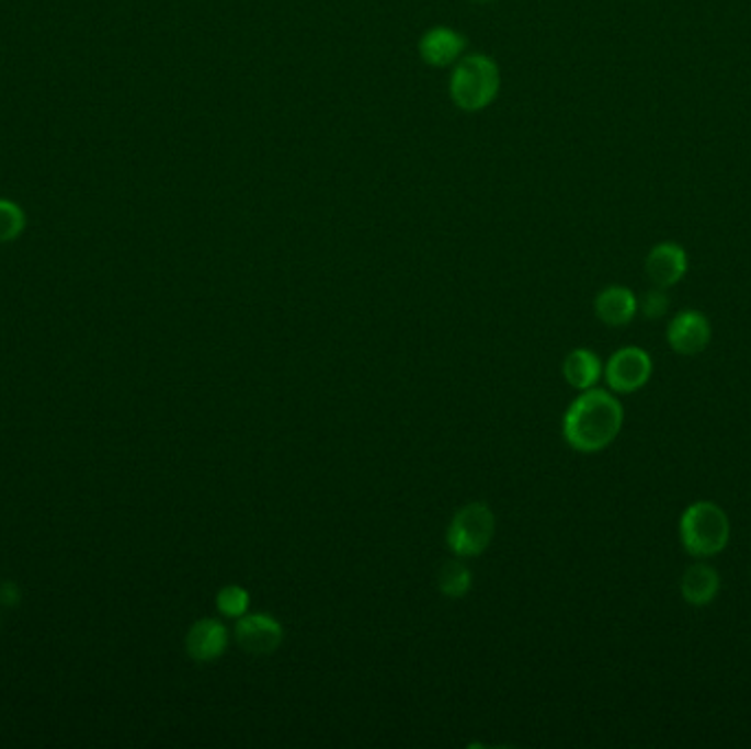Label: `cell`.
Returning <instances> with one entry per match:
<instances>
[{"label":"cell","instance_id":"obj_10","mask_svg":"<svg viewBox=\"0 0 751 749\" xmlns=\"http://www.w3.org/2000/svg\"><path fill=\"white\" fill-rule=\"evenodd\" d=\"M687 271V256L674 242L657 245L646 258V275L657 288H670L683 280Z\"/></svg>","mask_w":751,"mask_h":749},{"label":"cell","instance_id":"obj_11","mask_svg":"<svg viewBox=\"0 0 751 749\" xmlns=\"http://www.w3.org/2000/svg\"><path fill=\"white\" fill-rule=\"evenodd\" d=\"M595 315L608 328H622L637 315V297L624 286H608L595 297Z\"/></svg>","mask_w":751,"mask_h":749},{"label":"cell","instance_id":"obj_8","mask_svg":"<svg viewBox=\"0 0 751 749\" xmlns=\"http://www.w3.org/2000/svg\"><path fill=\"white\" fill-rule=\"evenodd\" d=\"M665 339L676 354L694 356V354H701L709 345L712 328H709V321L701 313L683 310L670 321Z\"/></svg>","mask_w":751,"mask_h":749},{"label":"cell","instance_id":"obj_12","mask_svg":"<svg viewBox=\"0 0 751 749\" xmlns=\"http://www.w3.org/2000/svg\"><path fill=\"white\" fill-rule=\"evenodd\" d=\"M679 589H681V595H683V600L687 604L705 606V604H709L718 595L720 578H718L714 567L696 563V565L685 569Z\"/></svg>","mask_w":751,"mask_h":749},{"label":"cell","instance_id":"obj_9","mask_svg":"<svg viewBox=\"0 0 751 749\" xmlns=\"http://www.w3.org/2000/svg\"><path fill=\"white\" fill-rule=\"evenodd\" d=\"M227 646H229V631L220 620H214V617L196 620L190 626L187 637H185L187 655L198 663L216 661L218 657L225 655Z\"/></svg>","mask_w":751,"mask_h":749},{"label":"cell","instance_id":"obj_14","mask_svg":"<svg viewBox=\"0 0 751 749\" xmlns=\"http://www.w3.org/2000/svg\"><path fill=\"white\" fill-rule=\"evenodd\" d=\"M437 587H440L442 595H446V598H453V600L464 598L473 587L470 569L462 560L444 563L440 574H437Z\"/></svg>","mask_w":751,"mask_h":749},{"label":"cell","instance_id":"obj_1","mask_svg":"<svg viewBox=\"0 0 751 749\" xmlns=\"http://www.w3.org/2000/svg\"><path fill=\"white\" fill-rule=\"evenodd\" d=\"M624 409L604 389H587L578 396L562 418V438L578 453H600L619 433Z\"/></svg>","mask_w":751,"mask_h":749},{"label":"cell","instance_id":"obj_5","mask_svg":"<svg viewBox=\"0 0 751 749\" xmlns=\"http://www.w3.org/2000/svg\"><path fill=\"white\" fill-rule=\"evenodd\" d=\"M652 374V361L648 352L641 348H622L617 350L606 367H604V378L608 387L617 394H633L641 389Z\"/></svg>","mask_w":751,"mask_h":749},{"label":"cell","instance_id":"obj_18","mask_svg":"<svg viewBox=\"0 0 751 749\" xmlns=\"http://www.w3.org/2000/svg\"><path fill=\"white\" fill-rule=\"evenodd\" d=\"M21 602V589L16 582H3L0 585V604L14 609Z\"/></svg>","mask_w":751,"mask_h":749},{"label":"cell","instance_id":"obj_7","mask_svg":"<svg viewBox=\"0 0 751 749\" xmlns=\"http://www.w3.org/2000/svg\"><path fill=\"white\" fill-rule=\"evenodd\" d=\"M468 47V41L464 34H459L453 27H431L422 34L418 43V54L424 65L435 69H446L457 65L464 58V52Z\"/></svg>","mask_w":751,"mask_h":749},{"label":"cell","instance_id":"obj_19","mask_svg":"<svg viewBox=\"0 0 751 749\" xmlns=\"http://www.w3.org/2000/svg\"><path fill=\"white\" fill-rule=\"evenodd\" d=\"M475 3H479V5H488V3H494V0H475Z\"/></svg>","mask_w":751,"mask_h":749},{"label":"cell","instance_id":"obj_2","mask_svg":"<svg viewBox=\"0 0 751 749\" xmlns=\"http://www.w3.org/2000/svg\"><path fill=\"white\" fill-rule=\"evenodd\" d=\"M501 73L499 65L486 54L464 56L448 80L453 104L464 113L486 111L499 95Z\"/></svg>","mask_w":751,"mask_h":749},{"label":"cell","instance_id":"obj_15","mask_svg":"<svg viewBox=\"0 0 751 749\" xmlns=\"http://www.w3.org/2000/svg\"><path fill=\"white\" fill-rule=\"evenodd\" d=\"M25 227H27L25 209L10 198H0V245L14 242L16 238H21Z\"/></svg>","mask_w":751,"mask_h":749},{"label":"cell","instance_id":"obj_13","mask_svg":"<svg viewBox=\"0 0 751 749\" xmlns=\"http://www.w3.org/2000/svg\"><path fill=\"white\" fill-rule=\"evenodd\" d=\"M562 376H565L567 385H571L573 389L587 391V389L595 387V383L600 381L602 361L595 352L578 348V350L567 354V359L562 363Z\"/></svg>","mask_w":751,"mask_h":749},{"label":"cell","instance_id":"obj_4","mask_svg":"<svg viewBox=\"0 0 751 749\" xmlns=\"http://www.w3.org/2000/svg\"><path fill=\"white\" fill-rule=\"evenodd\" d=\"M494 530V512L486 503L473 501L457 510V514L451 519V525L446 530V545L455 556L473 558L490 547Z\"/></svg>","mask_w":751,"mask_h":749},{"label":"cell","instance_id":"obj_16","mask_svg":"<svg viewBox=\"0 0 751 749\" xmlns=\"http://www.w3.org/2000/svg\"><path fill=\"white\" fill-rule=\"evenodd\" d=\"M216 606L218 611L225 615V617H242L249 613V606H251V595L244 587L240 585H227L218 591L216 595Z\"/></svg>","mask_w":751,"mask_h":749},{"label":"cell","instance_id":"obj_17","mask_svg":"<svg viewBox=\"0 0 751 749\" xmlns=\"http://www.w3.org/2000/svg\"><path fill=\"white\" fill-rule=\"evenodd\" d=\"M670 299L661 288H652L648 293L641 295V299H637V310L646 317V319H659L668 313Z\"/></svg>","mask_w":751,"mask_h":749},{"label":"cell","instance_id":"obj_6","mask_svg":"<svg viewBox=\"0 0 751 749\" xmlns=\"http://www.w3.org/2000/svg\"><path fill=\"white\" fill-rule=\"evenodd\" d=\"M236 642L249 655H271L282 646L284 628L266 613L242 615L236 626Z\"/></svg>","mask_w":751,"mask_h":749},{"label":"cell","instance_id":"obj_3","mask_svg":"<svg viewBox=\"0 0 751 749\" xmlns=\"http://www.w3.org/2000/svg\"><path fill=\"white\" fill-rule=\"evenodd\" d=\"M679 536L690 556L709 558L725 549L729 541V519L716 503L696 501L681 514Z\"/></svg>","mask_w":751,"mask_h":749}]
</instances>
